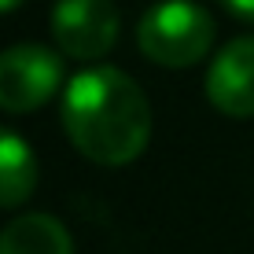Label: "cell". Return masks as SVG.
Masks as SVG:
<instances>
[{
  "label": "cell",
  "mask_w": 254,
  "mask_h": 254,
  "mask_svg": "<svg viewBox=\"0 0 254 254\" xmlns=\"http://www.w3.org/2000/svg\"><path fill=\"white\" fill-rule=\"evenodd\" d=\"M63 129L89 162L129 166L151 136V103L118 66H89L63 89Z\"/></svg>",
  "instance_id": "1"
},
{
  "label": "cell",
  "mask_w": 254,
  "mask_h": 254,
  "mask_svg": "<svg viewBox=\"0 0 254 254\" xmlns=\"http://www.w3.org/2000/svg\"><path fill=\"white\" fill-rule=\"evenodd\" d=\"M214 15L203 4L191 0H162L144 11V19L136 26V45L151 63L185 70L210 52L214 45Z\"/></svg>",
  "instance_id": "2"
},
{
  "label": "cell",
  "mask_w": 254,
  "mask_h": 254,
  "mask_svg": "<svg viewBox=\"0 0 254 254\" xmlns=\"http://www.w3.org/2000/svg\"><path fill=\"white\" fill-rule=\"evenodd\" d=\"M63 85V59L45 45H15L0 52V111L30 115L45 107Z\"/></svg>",
  "instance_id": "3"
},
{
  "label": "cell",
  "mask_w": 254,
  "mask_h": 254,
  "mask_svg": "<svg viewBox=\"0 0 254 254\" xmlns=\"http://www.w3.org/2000/svg\"><path fill=\"white\" fill-rule=\"evenodd\" d=\"M118 7L115 0H59L52 11V37L70 59H92L107 56L118 45Z\"/></svg>",
  "instance_id": "4"
},
{
  "label": "cell",
  "mask_w": 254,
  "mask_h": 254,
  "mask_svg": "<svg viewBox=\"0 0 254 254\" xmlns=\"http://www.w3.org/2000/svg\"><path fill=\"white\" fill-rule=\"evenodd\" d=\"M206 96L229 118L254 115V37H236L217 52L206 74Z\"/></svg>",
  "instance_id": "5"
},
{
  "label": "cell",
  "mask_w": 254,
  "mask_h": 254,
  "mask_svg": "<svg viewBox=\"0 0 254 254\" xmlns=\"http://www.w3.org/2000/svg\"><path fill=\"white\" fill-rule=\"evenodd\" d=\"M0 254H74L66 225L52 214H26L4 225Z\"/></svg>",
  "instance_id": "6"
},
{
  "label": "cell",
  "mask_w": 254,
  "mask_h": 254,
  "mask_svg": "<svg viewBox=\"0 0 254 254\" xmlns=\"http://www.w3.org/2000/svg\"><path fill=\"white\" fill-rule=\"evenodd\" d=\"M37 188V155L22 136L0 126V210L22 206Z\"/></svg>",
  "instance_id": "7"
},
{
  "label": "cell",
  "mask_w": 254,
  "mask_h": 254,
  "mask_svg": "<svg viewBox=\"0 0 254 254\" xmlns=\"http://www.w3.org/2000/svg\"><path fill=\"white\" fill-rule=\"evenodd\" d=\"M225 7L243 22H254V0H225Z\"/></svg>",
  "instance_id": "8"
},
{
  "label": "cell",
  "mask_w": 254,
  "mask_h": 254,
  "mask_svg": "<svg viewBox=\"0 0 254 254\" xmlns=\"http://www.w3.org/2000/svg\"><path fill=\"white\" fill-rule=\"evenodd\" d=\"M26 4V0H0V15H4V11H15V7H22Z\"/></svg>",
  "instance_id": "9"
}]
</instances>
